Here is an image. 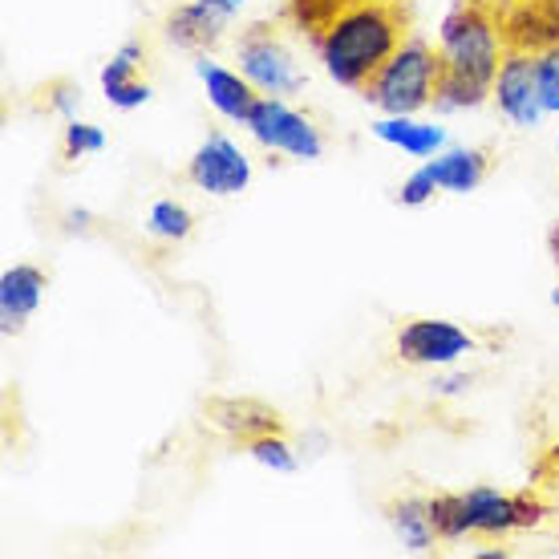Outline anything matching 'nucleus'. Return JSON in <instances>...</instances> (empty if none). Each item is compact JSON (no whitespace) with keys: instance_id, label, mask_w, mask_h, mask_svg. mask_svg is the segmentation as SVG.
<instances>
[{"instance_id":"13","label":"nucleus","mask_w":559,"mask_h":559,"mask_svg":"<svg viewBox=\"0 0 559 559\" xmlns=\"http://www.w3.org/2000/svg\"><path fill=\"white\" fill-rule=\"evenodd\" d=\"M207 418H211V426H219L224 433H231L239 447L260 438V433L284 430V421H280L276 409H267L264 402H252V397H215V402H207Z\"/></svg>"},{"instance_id":"21","label":"nucleus","mask_w":559,"mask_h":559,"mask_svg":"<svg viewBox=\"0 0 559 559\" xmlns=\"http://www.w3.org/2000/svg\"><path fill=\"white\" fill-rule=\"evenodd\" d=\"M142 61H146V45L142 41L122 45V49L106 61V70H102V94H110V90H118V85H127V82H139Z\"/></svg>"},{"instance_id":"14","label":"nucleus","mask_w":559,"mask_h":559,"mask_svg":"<svg viewBox=\"0 0 559 559\" xmlns=\"http://www.w3.org/2000/svg\"><path fill=\"white\" fill-rule=\"evenodd\" d=\"M199 78L207 85V102L215 110L231 118V122H248L252 106L260 102V90H255L239 70H227V66H215L207 57H199Z\"/></svg>"},{"instance_id":"20","label":"nucleus","mask_w":559,"mask_h":559,"mask_svg":"<svg viewBox=\"0 0 559 559\" xmlns=\"http://www.w3.org/2000/svg\"><path fill=\"white\" fill-rule=\"evenodd\" d=\"M243 450L252 454L260 466H267V471H276V475H293L296 466V450H293V442L284 438V430H276V433H260V438H252V442H243Z\"/></svg>"},{"instance_id":"1","label":"nucleus","mask_w":559,"mask_h":559,"mask_svg":"<svg viewBox=\"0 0 559 559\" xmlns=\"http://www.w3.org/2000/svg\"><path fill=\"white\" fill-rule=\"evenodd\" d=\"M507 49V0H454L438 33L433 110H475L490 102Z\"/></svg>"},{"instance_id":"15","label":"nucleus","mask_w":559,"mask_h":559,"mask_svg":"<svg viewBox=\"0 0 559 559\" xmlns=\"http://www.w3.org/2000/svg\"><path fill=\"white\" fill-rule=\"evenodd\" d=\"M373 139L414 154V158H430L447 146V130L433 127V122H418L414 114H385L373 122Z\"/></svg>"},{"instance_id":"23","label":"nucleus","mask_w":559,"mask_h":559,"mask_svg":"<svg viewBox=\"0 0 559 559\" xmlns=\"http://www.w3.org/2000/svg\"><path fill=\"white\" fill-rule=\"evenodd\" d=\"M102 146H106V130L94 127V122H78L73 118L70 127H66V134H61V158L66 163H78L85 154H98Z\"/></svg>"},{"instance_id":"16","label":"nucleus","mask_w":559,"mask_h":559,"mask_svg":"<svg viewBox=\"0 0 559 559\" xmlns=\"http://www.w3.org/2000/svg\"><path fill=\"white\" fill-rule=\"evenodd\" d=\"M385 515H390V527L397 532L402 547L414 551V556H421V551H430L438 544V532L430 523V503L418 499V495H402V499L385 503Z\"/></svg>"},{"instance_id":"26","label":"nucleus","mask_w":559,"mask_h":559,"mask_svg":"<svg viewBox=\"0 0 559 559\" xmlns=\"http://www.w3.org/2000/svg\"><path fill=\"white\" fill-rule=\"evenodd\" d=\"M41 94H45V110L66 114V118H73V110L82 106V85L73 82H49Z\"/></svg>"},{"instance_id":"12","label":"nucleus","mask_w":559,"mask_h":559,"mask_svg":"<svg viewBox=\"0 0 559 559\" xmlns=\"http://www.w3.org/2000/svg\"><path fill=\"white\" fill-rule=\"evenodd\" d=\"M426 167H430L438 191H447V195H471V191H478L487 182L490 170H495V151L490 146H459V151L438 154Z\"/></svg>"},{"instance_id":"8","label":"nucleus","mask_w":559,"mask_h":559,"mask_svg":"<svg viewBox=\"0 0 559 559\" xmlns=\"http://www.w3.org/2000/svg\"><path fill=\"white\" fill-rule=\"evenodd\" d=\"M490 102L499 106L511 127L532 130L547 118L544 98H539V70H535V53H523V49H503V66L495 73V90H490Z\"/></svg>"},{"instance_id":"5","label":"nucleus","mask_w":559,"mask_h":559,"mask_svg":"<svg viewBox=\"0 0 559 559\" xmlns=\"http://www.w3.org/2000/svg\"><path fill=\"white\" fill-rule=\"evenodd\" d=\"M236 61L239 73L260 90V94H272V98H288L305 85V73L296 66L293 49L280 37V25L272 21H255L239 33L236 41Z\"/></svg>"},{"instance_id":"17","label":"nucleus","mask_w":559,"mask_h":559,"mask_svg":"<svg viewBox=\"0 0 559 559\" xmlns=\"http://www.w3.org/2000/svg\"><path fill=\"white\" fill-rule=\"evenodd\" d=\"M353 4H378V0H284V25L296 28L300 37H317L336 13H345Z\"/></svg>"},{"instance_id":"9","label":"nucleus","mask_w":559,"mask_h":559,"mask_svg":"<svg viewBox=\"0 0 559 559\" xmlns=\"http://www.w3.org/2000/svg\"><path fill=\"white\" fill-rule=\"evenodd\" d=\"M182 179L195 182L199 191H207V195H219V199L239 195V191H248V182H252V158L239 151L227 134H211V139L187 158Z\"/></svg>"},{"instance_id":"7","label":"nucleus","mask_w":559,"mask_h":559,"mask_svg":"<svg viewBox=\"0 0 559 559\" xmlns=\"http://www.w3.org/2000/svg\"><path fill=\"white\" fill-rule=\"evenodd\" d=\"M397 361L421 365V369H447L459 357L475 353V333L454 321H433V317H409L393 333Z\"/></svg>"},{"instance_id":"18","label":"nucleus","mask_w":559,"mask_h":559,"mask_svg":"<svg viewBox=\"0 0 559 559\" xmlns=\"http://www.w3.org/2000/svg\"><path fill=\"white\" fill-rule=\"evenodd\" d=\"M430 503V523L438 532V544H459L471 539V523H466V499L462 490H438L426 499Z\"/></svg>"},{"instance_id":"11","label":"nucleus","mask_w":559,"mask_h":559,"mask_svg":"<svg viewBox=\"0 0 559 559\" xmlns=\"http://www.w3.org/2000/svg\"><path fill=\"white\" fill-rule=\"evenodd\" d=\"M45 288H49V272L37 264H13L0 276V329H4V336L25 329V321L41 305Z\"/></svg>"},{"instance_id":"3","label":"nucleus","mask_w":559,"mask_h":559,"mask_svg":"<svg viewBox=\"0 0 559 559\" xmlns=\"http://www.w3.org/2000/svg\"><path fill=\"white\" fill-rule=\"evenodd\" d=\"M438 45L426 37H409L397 53L381 66V73L361 90V98L369 106H378L381 114H421L433 106V90H438Z\"/></svg>"},{"instance_id":"10","label":"nucleus","mask_w":559,"mask_h":559,"mask_svg":"<svg viewBox=\"0 0 559 559\" xmlns=\"http://www.w3.org/2000/svg\"><path fill=\"white\" fill-rule=\"evenodd\" d=\"M231 13H224L211 0H182L167 13V37L170 45H179L187 53H207L224 41V28Z\"/></svg>"},{"instance_id":"31","label":"nucleus","mask_w":559,"mask_h":559,"mask_svg":"<svg viewBox=\"0 0 559 559\" xmlns=\"http://www.w3.org/2000/svg\"><path fill=\"white\" fill-rule=\"evenodd\" d=\"M551 305H556V308H559V288H556V293H551Z\"/></svg>"},{"instance_id":"30","label":"nucleus","mask_w":559,"mask_h":559,"mask_svg":"<svg viewBox=\"0 0 559 559\" xmlns=\"http://www.w3.org/2000/svg\"><path fill=\"white\" fill-rule=\"evenodd\" d=\"M211 4H219V9H224V13H231V16H236V13H239V4H243V0H211Z\"/></svg>"},{"instance_id":"2","label":"nucleus","mask_w":559,"mask_h":559,"mask_svg":"<svg viewBox=\"0 0 559 559\" xmlns=\"http://www.w3.org/2000/svg\"><path fill=\"white\" fill-rule=\"evenodd\" d=\"M409 37H414L409 0H378V4H353L345 13H336L312 37V49L336 85L361 94Z\"/></svg>"},{"instance_id":"29","label":"nucleus","mask_w":559,"mask_h":559,"mask_svg":"<svg viewBox=\"0 0 559 559\" xmlns=\"http://www.w3.org/2000/svg\"><path fill=\"white\" fill-rule=\"evenodd\" d=\"M462 390H466V378H447L438 385V393H462Z\"/></svg>"},{"instance_id":"24","label":"nucleus","mask_w":559,"mask_h":559,"mask_svg":"<svg viewBox=\"0 0 559 559\" xmlns=\"http://www.w3.org/2000/svg\"><path fill=\"white\" fill-rule=\"evenodd\" d=\"M539 70V98H544L547 114H559V41H551L544 53L535 57Z\"/></svg>"},{"instance_id":"27","label":"nucleus","mask_w":559,"mask_h":559,"mask_svg":"<svg viewBox=\"0 0 559 559\" xmlns=\"http://www.w3.org/2000/svg\"><path fill=\"white\" fill-rule=\"evenodd\" d=\"M106 102H110V106H118V110H139V106H146V102H151V85L142 82H127V85H118V90H110V94H106Z\"/></svg>"},{"instance_id":"32","label":"nucleus","mask_w":559,"mask_h":559,"mask_svg":"<svg viewBox=\"0 0 559 559\" xmlns=\"http://www.w3.org/2000/svg\"><path fill=\"white\" fill-rule=\"evenodd\" d=\"M556 154H559V142H556ZM556 163H559V158H556Z\"/></svg>"},{"instance_id":"25","label":"nucleus","mask_w":559,"mask_h":559,"mask_svg":"<svg viewBox=\"0 0 559 559\" xmlns=\"http://www.w3.org/2000/svg\"><path fill=\"white\" fill-rule=\"evenodd\" d=\"M433 195H438V182H433L430 167H418L406 182H402L397 203H402V207H421V203H430Z\"/></svg>"},{"instance_id":"6","label":"nucleus","mask_w":559,"mask_h":559,"mask_svg":"<svg viewBox=\"0 0 559 559\" xmlns=\"http://www.w3.org/2000/svg\"><path fill=\"white\" fill-rule=\"evenodd\" d=\"M243 127L252 130V139L272 154H288V158H300V163H312V158L324 154L321 130L312 127L300 110H293L288 102L272 98V94H260V102L252 106Z\"/></svg>"},{"instance_id":"28","label":"nucleus","mask_w":559,"mask_h":559,"mask_svg":"<svg viewBox=\"0 0 559 559\" xmlns=\"http://www.w3.org/2000/svg\"><path fill=\"white\" fill-rule=\"evenodd\" d=\"M547 252H551V264L559 267V219L551 224V231H547Z\"/></svg>"},{"instance_id":"19","label":"nucleus","mask_w":559,"mask_h":559,"mask_svg":"<svg viewBox=\"0 0 559 559\" xmlns=\"http://www.w3.org/2000/svg\"><path fill=\"white\" fill-rule=\"evenodd\" d=\"M146 231L163 243H182V239L195 231V215L182 207L179 199H158L151 211H146Z\"/></svg>"},{"instance_id":"4","label":"nucleus","mask_w":559,"mask_h":559,"mask_svg":"<svg viewBox=\"0 0 559 559\" xmlns=\"http://www.w3.org/2000/svg\"><path fill=\"white\" fill-rule=\"evenodd\" d=\"M466 499V523H471V539H487V544H503L519 532H539L547 519V507L532 487L499 490V487H471L462 490Z\"/></svg>"},{"instance_id":"22","label":"nucleus","mask_w":559,"mask_h":559,"mask_svg":"<svg viewBox=\"0 0 559 559\" xmlns=\"http://www.w3.org/2000/svg\"><path fill=\"white\" fill-rule=\"evenodd\" d=\"M527 487H532L535 495H539V503L547 507V519H559V447L547 450L544 459L535 462Z\"/></svg>"}]
</instances>
